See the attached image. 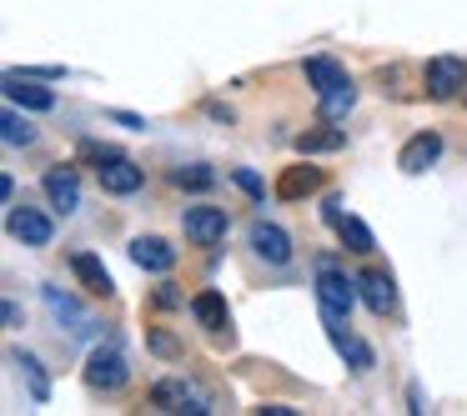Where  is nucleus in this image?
Here are the masks:
<instances>
[{"label":"nucleus","mask_w":467,"mask_h":416,"mask_svg":"<svg viewBox=\"0 0 467 416\" xmlns=\"http://www.w3.org/2000/svg\"><path fill=\"white\" fill-rule=\"evenodd\" d=\"M302 76H306V86L317 91V106H322L327 121H342V116L357 106L352 76H347L342 66L332 61V56H306V61H302Z\"/></svg>","instance_id":"f257e3e1"},{"label":"nucleus","mask_w":467,"mask_h":416,"mask_svg":"<svg viewBox=\"0 0 467 416\" xmlns=\"http://www.w3.org/2000/svg\"><path fill=\"white\" fill-rule=\"evenodd\" d=\"M357 276L347 281V271L332 256H317V306H322V321H352L357 306Z\"/></svg>","instance_id":"f03ea898"},{"label":"nucleus","mask_w":467,"mask_h":416,"mask_svg":"<svg viewBox=\"0 0 467 416\" xmlns=\"http://www.w3.org/2000/svg\"><path fill=\"white\" fill-rule=\"evenodd\" d=\"M81 376H86V386H91L96 396H116L126 381H131V356H126L116 341H101L91 356H86Z\"/></svg>","instance_id":"7ed1b4c3"},{"label":"nucleus","mask_w":467,"mask_h":416,"mask_svg":"<svg viewBox=\"0 0 467 416\" xmlns=\"http://www.w3.org/2000/svg\"><path fill=\"white\" fill-rule=\"evenodd\" d=\"M151 406L156 411H166V416H206V411H216L212 406V396L202 391L196 381H186V376H166V381H156L151 386Z\"/></svg>","instance_id":"20e7f679"},{"label":"nucleus","mask_w":467,"mask_h":416,"mask_svg":"<svg viewBox=\"0 0 467 416\" xmlns=\"http://www.w3.org/2000/svg\"><path fill=\"white\" fill-rule=\"evenodd\" d=\"M322 221L332 226V231H337V241H342L352 256H372V251H377V236H372V226H367L362 216L342 211V196H327V206H322Z\"/></svg>","instance_id":"39448f33"},{"label":"nucleus","mask_w":467,"mask_h":416,"mask_svg":"<svg viewBox=\"0 0 467 416\" xmlns=\"http://www.w3.org/2000/svg\"><path fill=\"white\" fill-rule=\"evenodd\" d=\"M467 91V61L462 56H432L422 66V96L427 101H452Z\"/></svg>","instance_id":"423d86ee"},{"label":"nucleus","mask_w":467,"mask_h":416,"mask_svg":"<svg viewBox=\"0 0 467 416\" xmlns=\"http://www.w3.org/2000/svg\"><path fill=\"white\" fill-rule=\"evenodd\" d=\"M41 191H46V206L56 216H76L81 211V171L76 166H51L41 176Z\"/></svg>","instance_id":"0eeeda50"},{"label":"nucleus","mask_w":467,"mask_h":416,"mask_svg":"<svg viewBox=\"0 0 467 416\" xmlns=\"http://www.w3.org/2000/svg\"><path fill=\"white\" fill-rule=\"evenodd\" d=\"M182 231H186V241H192V246H222L226 231H232V221H226L222 206H186Z\"/></svg>","instance_id":"6e6552de"},{"label":"nucleus","mask_w":467,"mask_h":416,"mask_svg":"<svg viewBox=\"0 0 467 416\" xmlns=\"http://www.w3.org/2000/svg\"><path fill=\"white\" fill-rule=\"evenodd\" d=\"M5 231H11L21 246L41 251V246H51L56 226H51V216H46L41 206H11V216H5Z\"/></svg>","instance_id":"1a4fd4ad"},{"label":"nucleus","mask_w":467,"mask_h":416,"mask_svg":"<svg viewBox=\"0 0 467 416\" xmlns=\"http://www.w3.org/2000/svg\"><path fill=\"white\" fill-rule=\"evenodd\" d=\"M357 291H362V301H367L372 316H392L397 311V281H392L387 266H362V271H357Z\"/></svg>","instance_id":"9d476101"},{"label":"nucleus","mask_w":467,"mask_h":416,"mask_svg":"<svg viewBox=\"0 0 467 416\" xmlns=\"http://www.w3.org/2000/svg\"><path fill=\"white\" fill-rule=\"evenodd\" d=\"M437 161H442V136H437V131L407 136V146L397 151V166H402V176H427Z\"/></svg>","instance_id":"9b49d317"},{"label":"nucleus","mask_w":467,"mask_h":416,"mask_svg":"<svg viewBox=\"0 0 467 416\" xmlns=\"http://www.w3.org/2000/svg\"><path fill=\"white\" fill-rule=\"evenodd\" d=\"M327 186V176H322V166H312V161H302V166H286L282 176H276V201H306V196H317Z\"/></svg>","instance_id":"f8f14e48"},{"label":"nucleus","mask_w":467,"mask_h":416,"mask_svg":"<svg viewBox=\"0 0 467 416\" xmlns=\"http://www.w3.org/2000/svg\"><path fill=\"white\" fill-rule=\"evenodd\" d=\"M246 241H252V251L262 256L266 266H286V261H292V236H286L276 221H252Z\"/></svg>","instance_id":"ddd939ff"},{"label":"nucleus","mask_w":467,"mask_h":416,"mask_svg":"<svg viewBox=\"0 0 467 416\" xmlns=\"http://www.w3.org/2000/svg\"><path fill=\"white\" fill-rule=\"evenodd\" d=\"M327 336H332V346H337V356L347 361V371H357V376H367L377 366V356H372V346L362 341L357 331H347V321H327Z\"/></svg>","instance_id":"4468645a"},{"label":"nucleus","mask_w":467,"mask_h":416,"mask_svg":"<svg viewBox=\"0 0 467 416\" xmlns=\"http://www.w3.org/2000/svg\"><path fill=\"white\" fill-rule=\"evenodd\" d=\"M192 316H196V326H202V331L226 336V341H232V306H226L222 291H196L192 296Z\"/></svg>","instance_id":"2eb2a0df"},{"label":"nucleus","mask_w":467,"mask_h":416,"mask_svg":"<svg viewBox=\"0 0 467 416\" xmlns=\"http://www.w3.org/2000/svg\"><path fill=\"white\" fill-rule=\"evenodd\" d=\"M126 251H131V261L141 266V271H151V276H166L176 266V246L166 241V236H136Z\"/></svg>","instance_id":"dca6fc26"},{"label":"nucleus","mask_w":467,"mask_h":416,"mask_svg":"<svg viewBox=\"0 0 467 416\" xmlns=\"http://www.w3.org/2000/svg\"><path fill=\"white\" fill-rule=\"evenodd\" d=\"M96 176H101V191H106V196H136V191L146 186V171L131 161V156H116V161H106Z\"/></svg>","instance_id":"f3484780"},{"label":"nucleus","mask_w":467,"mask_h":416,"mask_svg":"<svg viewBox=\"0 0 467 416\" xmlns=\"http://www.w3.org/2000/svg\"><path fill=\"white\" fill-rule=\"evenodd\" d=\"M71 271H76V281H81L91 296H101V301L116 296V281H111V271H106V261L96 251H71Z\"/></svg>","instance_id":"a211bd4d"},{"label":"nucleus","mask_w":467,"mask_h":416,"mask_svg":"<svg viewBox=\"0 0 467 416\" xmlns=\"http://www.w3.org/2000/svg\"><path fill=\"white\" fill-rule=\"evenodd\" d=\"M5 101L21 106V111H56V96L46 86H31L26 71H5Z\"/></svg>","instance_id":"6ab92c4d"},{"label":"nucleus","mask_w":467,"mask_h":416,"mask_svg":"<svg viewBox=\"0 0 467 416\" xmlns=\"http://www.w3.org/2000/svg\"><path fill=\"white\" fill-rule=\"evenodd\" d=\"M41 301H46V311H51L61 326H71L76 336H86L96 326L91 316L81 311V301H76V296H61V286H41Z\"/></svg>","instance_id":"aec40b11"},{"label":"nucleus","mask_w":467,"mask_h":416,"mask_svg":"<svg viewBox=\"0 0 467 416\" xmlns=\"http://www.w3.org/2000/svg\"><path fill=\"white\" fill-rule=\"evenodd\" d=\"M292 146H296V156H332L347 146V131L342 126H306Z\"/></svg>","instance_id":"412c9836"},{"label":"nucleus","mask_w":467,"mask_h":416,"mask_svg":"<svg viewBox=\"0 0 467 416\" xmlns=\"http://www.w3.org/2000/svg\"><path fill=\"white\" fill-rule=\"evenodd\" d=\"M11 366L26 376V381H31V396H36V401H46V396H51V376L41 371V361H36L31 351H21V346H11Z\"/></svg>","instance_id":"4be33fe9"},{"label":"nucleus","mask_w":467,"mask_h":416,"mask_svg":"<svg viewBox=\"0 0 467 416\" xmlns=\"http://www.w3.org/2000/svg\"><path fill=\"white\" fill-rule=\"evenodd\" d=\"M0 136H5V146H31L36 141V126L21 116V106H11V111L0 116Z\"/></svg>","instance_id":"5701e85b"},{"label":"nucleus","mask_w":467,"mask_h":416,"mask_svg":"<svg viewBox=\"0 0 467 416\" xmlns=\"http://www.w3.org/2000/svg\"><path fill=\"white\" fill-rule=\"evenodd\" d=\"M212 181H216L212 166H176L171 171V186H182V191H206Z\"/></svg>","instance_id":"b1692460"},{"label":"nucleus","mask_w":467,"mask_h":416,"mask_svg":"<svg viewBox=\"0 0 467 416\" xmlns=\"http://www.w3.org/2000/svg\"><path fill=\"white\" fill-rule=\"evenodd\" d=\"M76 156H81V161H91L96 171H101V166H106V161H116L121 151H116V146H101V141H81V146H76Z\"/></svg>","instance_id":"393cba45"},{"label":"nucleus","mask_w":467,"mask_h":416,"mask_svg":"<svg viewBox=\"0 0 467 416\" xmlns=\"http://www.w3.org/2000/svg\"><path fill=\"white\" fill-rule=\"evenodd\" d=\"M232 181H236V186H242V191H246V196H252V201H262V196H266V186H262V181H256V171H246V166H236V171H232Z\"/></svg>","instance_id":"a878e982"},{"label":"nucleus","mask_w":467,"mask_h":416,"mask_svg":"<svg viewBox=\"0 0 467 416\" xmlns=\"http://www.w3.org/2000/svg\"><path fill=\"white\" fill-rule=\"evenodd\" d=\"M26 76H31V81H61V76H66V66H31Z\"/></svg>","instance_id":"bb28decb"},{"label":"nucleus","mask_w":467,"mask_h":416,"mask_svg":"<svg viewBox=\"0 0 467 416\" xmlns=\"http://www.w3.org/2000/svg\"><path fill=\"white\" fill-rule=\"evenodd\" d=\"M151 351H156V356H176V341H171L166 331H151Z\"/></svg>","instance_id":"cd10ccee"},{"label":"nucleus","mask_w":467,"mask_h":416,"mask_svg":"<svg viewBox=\"0 0 467 416\" xmlns=\"http://www.w3.org/2000/svg\"><path fill=\"white\" fill-rule=\"evenodd\" d=\"M256 416H296V406H282V401H262Z\"/></svg>","instance_id":"c85d7f7f"},{"label":"nucleus","mask_w":467,"mask_h":416,"mask_svg":"<svg viewBox=\"0 0 467 416\" xmlns=\"http://www.w3.org/2000/svg\"><path fill=\"white\" fill-rule=\"evenodd\" d=\"M111 116H116V121L126 126V131H146V121H141V116H136V111H111Z\"/></svg>","instance_id":"c756f323"},{"label":"nucleus","mask_w":467,"mask_h":416,"mask_svg":"<svg viewBox=\"0 0 467 416\" xmlns=\"http://www.w3.org/2000/svg\"><path fill=\"white\" fill-rule=\"evenodd\" d=\"M176 301H182V296H176L171 286H156V306H176Z\"/></svg>","instance_id":"7c9ffc66"},{"label":"nucleus","mask_w":467,"mask_h":416,"mask_svg":"<svg viewBox=\"0 0 467 416\" xmlns=\"http://www.w3.org/2000/svg\"><path fill=\"white\" fill-rule=\"evenodd\" d=\"M0 201H5V206L16 201V181H11V176H0Z\"/></svg>","instance_id":"2f4dec72"},{"label":"nucleus","mask_w":467,"mask_h":416,"mask_svg":"<svg viewBox=\"0 0 467 416\" xmlns=\"http://www.w3.org/2000/svg\"><path fill=\"white\" fill-rule=\"evenodd\" d=\"M0 316H5V326H21V306H16V301H5V311H0Z\"/></svg>","instance_id":"473e14b6"}]
</instances>
